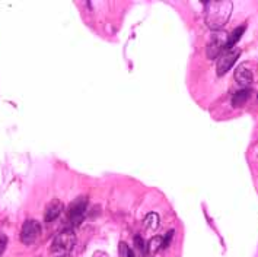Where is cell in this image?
<instances>
[{
  "label": "cell",
  "instance_id": "9a60e30c",
  "mask_svg": "<svg viewBox=\"0 0 258 257\" xmlns=\"http://www.w3.org/2000/svg\"><path fill=\"white\" fill-rule=\"evenodd\" d=\"M172 235H174V231H169L166 234V237H165L163 241H162V249H168V247H169V243H171V240H172Z\"/></svg>",
  "mask_w": 258,
  "mask_h": 257
},
{
  "label": "cell",
  "instance_id": "ba28073f",
  "mask_svg": "<svg viewBox=\"0 0 258 257\" xmlns=\"http://www.w3.org/2000/svg\"><path fill=\"white\" fill-rule=\"evenodd\" d=\"M63 203L58 200V199H54L52 200V203L47 206L46 209V215H44V219L46 222H52L54 219H57L60 216V213L63 212Z\"/></svg>",
  "mask_w": 258,
  "mask_h": 257
},
{
  "label": "cell",
  "instance_id": "6da1fadb",
  "mask_svg": "<svg viewBox=\"0 0 258 257\" xmlns=\"http://www.w3.org/2000/svg\"><path fill=\"white\" fill-rule=\"evenodd\" d=\"M233 4L229 0H211L205 1V21L206 25L213 29L219 31L226 25V22L231 18Z\"/></svg>",
  "mask_w": 258,
  "mask_h": 257
},
{
  "label": "cell",
  "instance_id": "4fadbf2b",
  "mask_svg": "<svg viewBox=\"0 0 258 257\" xmlns=\"http://www.w3.org/2000/svg\"><path fill=\"white\" fill-rule=\"evenodd\" d=\"M162 241H163V238H162L160 235L154 237V238L149 241V244H148V252H149V253H156L159 249H162Z\"/></svg>",
  "mask_w": 258,
  "mask_h": 257
},
{
  "label": "cell",
  "instance_id": "7a4b0ae2",
  "mask_svg": "<svg viewBox=\"0 0 258 257\" xmlns=\"http://www.w3.org/2000/svg\"><path fill=\"white\" fill-rule=\"evenodd\" d=\"M76 244V235L75 232L70 231V230H66V231H61L60 234H57L54 237L52 243V257H64L67 256L72 249L75 247Z\"/></svg>",
  "mask_w": 258,
  "mask_h": 257
},
{
  "label": "cell",
  "instance_id": "3957f363",
  "mask_svg": "<svg viewBox=\"0 0 258 257\" xmlns=\"http://www.w3.org/2000/svg\"><path fill=\"white\" fill-rule=\"evenodd\" d=\"M241 56V50L232 47V49H226L225 52L222 53L219 57H217V64H216V69H217V75L222 76L225 75L233 64L235 62L238 60V57Z\"/></svg>",
  "mask_w": 258,
  "mask_h": 257
},
{
  "label": "cell",
  "instance_id": "7c38bea8",
  "mask_svg": "<svg viewBox=\"0 0 258 257\" xmlns=\"http://www.w3.org/2000/svg\"><path fill=\"white\" fill-rule=\"evenodd\" d=\"M143 224H145V228H146V230L154 231V230H156V228L159 227V215H157V213H154V212L149 213V215L145 218Z\"/></svg>",
  "mask_w": 258,
  "mask_h": 257
},
{
  "label": "cell",
  "instance_id": "277c9868",
  "mask_svg": "<svg viewBox=\"0 0 258 257\" xmlns=\"http://www.w3.org/2000/svg\"><path fill=\"white\" fill-rule=\"evenodd\" d=\"M86 206H88V197L86 196H80L70 203L67 215H69V219H70L72 225H79L82 222V219L85 216V212H86Z\"/></svg>",
  "mask_w": 258,
  "mask_h": 257
},
{
  "label": "cell",
  "instance_id": "30bf717a",
  "mask_svg": "<svg viewBox=\"0 0 258 257\" xmlns=\"http://www.w3.org/2000/svg\"><path fill=\"white\" fill-rule=\"evenodd\" d=\"M245 29H247V26L245 25H241V26H238V28H235V31H233L232 34L228 37V44H226V49H232V47H235V44H236V43L241 40V37L244 35Z\"/></svg>",
  "mask_w": 258,
  "mask_h": 257
},
{
  "label": "cell",
  "instance_id": "8fae6325",
  "mask_svg": "<svg viewBox=\"0 0 258 257\" xmlns=\"http://www.w3.org/2000/svg\"><path fill=\"white\" fill-rule=\"evenodd\" d=\"M146 246H145V241L140 235H136L134 237V250H133V257H145L146 255Z\"/></svg>",
  "mask_w": 258,
  "mask_h": 257
},
{
  "label": "cell",
  "instance_id": "5bb4252c",
  "mask_svg": "<svg viewBox=\"0 0 258 257\" xmlns=\"http://www.w3.org/2000/svg\"><path fill=\"white\" fill-rule=\"evenodd\" d=\"M6 247H7V237L3 232H0V257L4 253Z\"/></svg>",
  "mask_w": 258,
  "mask_h": 257
},
{
  "label": "cell",
  "instance_id": "9c48e42d",
  "mask_svg": "<svg viewBox=\"0 0 258 257\" xmlns=\"http://www.w3.org/2000/svg\"><path fill=\"white\" fill-rule=\"evenodd\" d=\"M250 97H251V91L250 89H247V88L245 89H241V91H238L233 95L232 105L233 107H241V105H244V104L250 100Z\"/></svg>",
  "mask_w": 258,
  "mask_h": 257
},
{
  "label": "cell",
  "instance_id": "52a82bcc",
  "mask_svg": "<svg viewBox=\"0 0 258 257\" xmlns=\"http://www.w3.org/2000/svg\"><path fill=\"white\" fill-rule=\"evenodd\" d=\"M235 79L242 86H248L253 82V72H251V69L247 64H241L235 70Z\"/></svg>",
  "mask_w": 258,
  "mask_h": 257
},
{
  "label": "cell",
  "instance_id": "8992f818",
  "mask_svg": "<svg viewBox=\"0 0 258 257\" xmlns=\"http://www.w3.org/2000/svg\"><path fill=\"white\" fill-rule=\"evenodd\" d=\"M226 44H228V38L225 34H214L207 46V57L208 59H216L219 57L222 53L226 50Z\"/></svg>",
  "mask_w": 258,
  "mask_h": 257
},
{
  "label": "cell",
  "instance_id": "5b68a950",
  "mask_svg": "<svg viewBox=\"0 0 258 257\" xmlns=\"http://www.w3.org/2000/svg\"><path fill=\"white\" fill-rule=\"evenodd\" d=\"M41 235V225L37 222V221H26L25 224L22 225V230H21V241L26 244V246H31L34 244Z\"/></svg>",
  "mask_w": 258,
  "mask_h": 257
}]
</instances>
